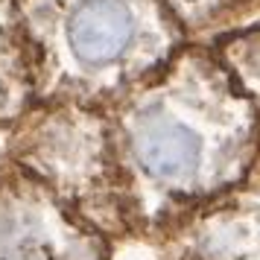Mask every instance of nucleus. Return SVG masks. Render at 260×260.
I'll list each match as a JSON object with an SVG mask.
<instances>
[{"label": "nucleus", "mask_w": 260, "mask_h": 260, "mask_svg": "<svg viewBox=\"0 0 260 260\" xmlns=\"http://www.w3.org/2000/svg\"><path fill=\"white\" fill-rule=\"evenodd\" d=\"M32 91L29 53L15 0H0V108L15 106Z\"/></svg>", "instance_id": "nucleus-2"}, {"label": "nucleus", "mask_w": 260, "mask_h": 260, "mask_svg": "<svg viewBox=\"0 0 260 260\" xmlns=\"http://www.w3.org/2000/svg\"><path fill=\"white\" fill-rule=\"evenodd\" d=\"M199 138L178 120L155 117L138 135V155L149 173L161 178H181L199 164Z\"/></svg>", "instance_id": "nucleus-1"}]
</instances>
